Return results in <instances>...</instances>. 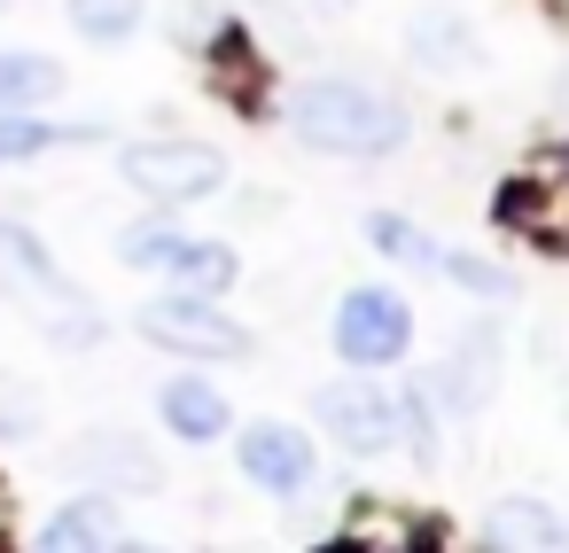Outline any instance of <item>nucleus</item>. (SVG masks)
Wrapping results in <instances>:
<instances>
[{
  "instance_id": "nucleus-8",
  "label": "nucleus",
  "mask_w": 569,
  "mask_h": 553,
  "mask_svg": "<svg viewBox=\"0 0 569 553\" xmlns=\"http://www.w3.org/2000/svg\"><path fill=\"white\" fill-rule=\"evenodd\" d=\"M483 545L522 553V545H569V514H553L546 499H499L483 514Z\"/></svg>"
},
{
  "instance_id": "nucleus-4",
  "label": "nucleus",
  "mask_w": 569,
  "mask_h": 553,
  "mask_svg": "<svg viewBox=\"0 0 569 553\" xmlns=\"http://www.w3.org/2000/svg\"><path fill=\"white\" fill-rule=\"evenodd\" d=\"M141 335L164 343V351H180V359H242L250 351V328L227 320L211 296H188V289L141 304Z\"/></svg>"
},
{
  "instance_id": "nucleus-17",
  "label": "nucleus",
  "mask_w": 569,
  "mask_h": 553,
  "mask_svg": "<svg viewBox=\"0 0 569 553\" xmlns=\"http://www.w3.org/2000/svg\"><path fill=\"white\" fill-rule=\"evenodd\" d=\"M561 102H569V79H561Z\"/></svg>"
},
{
  "instance_id": "nucleus-16",
  "label": "nucleus",
  "mask_w": 569,
  "mask_h": 553,
  "mask_svg": "<svg viewBox=\"0 0 569 553\" xmlns=\"http://www.w3.org/2000/svg\"><path fill=\"white\" fill-rule=\"evenodd\" d=\"M437 273L468 281L476 296H507V289H515V273H499V265H483V258H468V250H437Z\"/></svg>"
},
{
  "instance_id": "nucleus-3",
  "label": "nucleus",
  "mask_w": 569,
  "mask_h": 553,
  "mask_svg": "<svg viewBox=\"0 0 569 553\" xmlns=\"http://www.w3.org/2000/svg\"><path fill=\"white\" fill-rule=\"evenodd\" d=\"M118 258L141 265V273H164V281L188 289V296H219V289L234 281V250H227V242H188V234H172V227H126V234H118Z\"/></svg>"
},
{
  "instance_id": "nucleus-10",
  "label": "nucleus",
  "mask_w": 569,
  "mask_h": 553,
  "mask_svg": "<svg viewBox=\"0 0 569 553\" xmlns=\"http://www.w3.org/2000/svg\"><path fill=\"white\" fill-rule=\"evenodd\" d=\"M48 553H71V545H126V522L110 514V499H71L48 530H40Z\"/></svg>"
},
{
  "instance_id": "nucleus-12",
  "label": "nucleus",
  "mask_w": 569,
  "mask_h": 553,
  "mask_svg": "<svg viewBox=\"0 0 569 553\" xmlns=\"http://www.w3.org/2000/svg\"><path fill=\"white\" fill-rule=\"evenodd\" d=\"M63 87V71L48 56H0V110H32Z\"/></svg>"
},
{
  "instance_id": "nucleus-6",
  "label": "nucleus",
  "mask_w": 569,
  "mask_h": 553,
  "mask_svg": "<svg viewBox=\"0 0 569 553\" xmlns=\"http://www.w3.org/2000/svg\"><path fill=\"white\" fill-rule=\"evenodd\" d=\"M320 421H328V436H336L343 452H359V460L406 444V429H398V390H382V382H328V390H320Z\"/></svg>"
},
{
  "instance_id": "nucleus-9",
  "label": "nucleus",
  "mask_w": 569,
  "mask_h": 553,
  "mask_svg": "<svg viewBox=\"0 0 569 553\" xmlns=\"http://www.w3.org/2000/svg\"><path fill=\"white\" fill-rule=\"evenodd\" d=\"M227 398L203 382V374H180V382H164V429L180 436V444H211V436H227Z\"/></svg>"
},
{
  "instance_id": "nucleus-5",
  "label": "nucleus",
  "mask_w": 569,
  "mask_h": 553,
  "mask_svg": "<svg viewBox=\"0 0 569 553\" xmlns=\"http://www.w3.org/2000/svg\"><path fill=\"white\" fill-rule=\"evenodd\" d=\"M406 343H413V304L398 289H351L336 304V351L351 366H390L406 359Z\"/></svg>"
},
{
  "instance_id": "nucleus-2",
  "label": "nucleus",
  "mask_w": 569,
  "mask_h": 553,
  "mask_svg": "<svg viewBox=\"0 0 569 553\" xmlns=\"http://www.w3.org/2000/svg\"><path fill=\"white\" fill-rule=\"evenodd\" d=\"M118 172H126V188H141L149 203H203V195H219L227 157H219L211 141H133V149L118 157Z\"/></svg>"
},
{
  "instance_id": "nucleus-13",
  "label": "nucleus",
  "mask_w": 569,
  "mask_h": 553,
  "mask_svg": "<svg viewBox=\"0 0 569 553\" xmlns=\"http://www.w3.org/2000/svg\"><path fill=\"white\" fill-rule=\"evenodd\" d=\"M367 234H375V250H382V258H398V265H437V242H429L413 219H398V211H375V219H367Z\"/></svg>"
},
{
  "instance_id": "nucleus-18",
  "label": "nucleus",
  "mask_w": 569,
  "mask_h": 553,
  "mask_svg": "<svg viewBox=\"0 0 569 553\" xmlns=\"http://www.w3.org/2000/svg\"><path fill=\"white\" fill-rule=\"evenodd\" d=\"M0 9H9V0H0Z\"/></svg>"
},
{
  "instance_id": "nucleus-7",
  "label": "nucleus",
  "mask_w": 569,
  "mask_h": 553,
  "mask_svg": "<svg viewBox=\"0 0 569 553\" xmlns=\"http://www.w3.org/2000/svg\"><path fill=\"white\" fill-rule=\"evenodd\" d=\"M234 460H242V475L258 491H281V499L312 483V436L289 429V421H250L242 444H234Z\"/></svg>"
},
{
  "instance_id": "nucleus-15",
  "label": "nucleus",
  "mask_w": 569,
  "mask_h": 553,
  "mask_svg": "<svg viewBox=\"0 0 569 553\" xmlns=\"http://www.w3.org/2000/svg\"><path fill=\"white\" fill-rule=\"evenodd\" d=\"M56 141H71L63 125H40V118H24V110H0V164H24V157H40V149H56Z\"/></svg>"
},
{
  "instance_id": "nucleus-11",
  "label": "nucleus",
  "mask_w": 569,
  "mask_h": 553,
  "mask_svg": "<svg viewBox=\"0 0 569 553\" xmlns=\"http://www.w3.org/2000/svg\"><path fill=\"white\" fill-rule=\"evenodd\" d=\"M141 17H149V0H71V24H79L94 48L133 40V32H141Z\"/></svg>"
},
{
  "instance_id": "nucleus-1",
  "label": "nucleus",
  "mask_w": 569,
  "mask_h": 553,
  "mask_svg": "<svg viewBox=\"0 0 569 553\" xmlns=\"http://www.w3.org/2000/svg\"><path fill=\"white\" fill-rule=\"evenodd\" d=\"M289 133L320 157H390L406 141V110L359 79H305L289 94Z\"/></svg>"
},
{
  "instance_id": "nucleus-14",
  "label": "nucleus",
  "mask_w": 569,
  "mask_h": 553,
  "mask_svg": "<svg viewBox=\"0 0 569 553\" xmlns=\"http://www.w3.org/2000/svg\"><path fill=\"white\" fill-rule=\"evenodd\" d=\"M413 48H421L429 63H476V32H468V24H452V32H445V9H421Z\"/></svg>"
}]
</instances>
